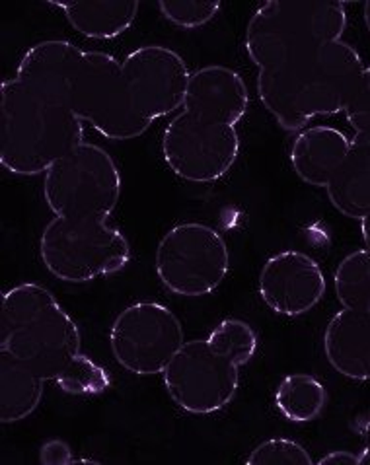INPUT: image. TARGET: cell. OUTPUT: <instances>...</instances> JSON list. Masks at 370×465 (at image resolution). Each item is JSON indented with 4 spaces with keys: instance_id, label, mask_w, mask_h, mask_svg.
<instances>
[{
    "instance_id": "1",
    "label": "cell",
    "mask_w": 370,
    "mask_h": 465,
    "mask_svg": "<svg viewBox=\"0 0 370 465\" xmlns=\"http://www.w3.org/2000/svg\"><path fill=\"white\" fill-rule=\"evenodd\" d=\"M0 351L65 393L100 395L112 384L105 368L82 352L76 322L44 284L22 282L3 294Z\"/></svg>"
},
{
    "instance_id": "2",
    "label": "cell",
    "mask_w": 370,
    "mask_h": 465,
    "mask_svg": "<svg viewBox=\"0 0 370 465\" xmlns=\"http://www.w3.org/2000/svg\"><path fill=\"white\" fill-rule=\"evenodd\" d=\"M365 63L345 41H334L257 73V95L285 131H303L314 117L345 112Z\"/></svg>"
},
{
    "instance_id": "3",
    "label": "cell",
    "mask_w": 370,
    "mask_h": 465,
    "mask_svg": "<svg viewBox=\"0 0 370 465\" xmlns=\"http://www.w3.org/2000/svg\"><path fill=\"white\" fill-rule=\"evenodd\" d=\"M257 351V335L250 323L228 318L207 339L187 341L162 372L170 400L191 415L223 411L236 398L240 368Z\"/></svg>"
},
{
    "instance_id": "4",
    "label": "cell",
    "mask_w": 370,
    "mask_h": 465,
    "mask_svg": "<svg viewBox=\"0 0 370 465\" xmlns=\"http://www.w3.org/2000/svg\"><path fill=\"white\" fill-rule=\"evenodd\" d=\"M85 143V123L71 107L27 88L18 78L0 86V163L14 175L47 173Z\"/></svg>"
},
{
    "instance_id": "5",
    "label": "cell",
    "mask_w": 370,
    "mask_h": 465,
    "mask_svg": "<svg viewBox=\"0 0 370 465\" xmlns=\"http://www.w3.org/2000/svg\"><path fill=\"white\" fill-rule=\"evenodd\" d=\"M347 27L344 3H281L257 6L245 27L244 47L250 61L264 68L277 66L300 53L341 41Z\"/></svg>"
},
{
    "instance_id": "6",
    "label": "cell",
    "mask_w": 370,
    "mask_h": 465,
    "mask_svg": "<svg viewBox=\"0 0 370 465\" xmlns=\"http://www.w3.org/2000/svg\"><path fill=\"white\" fill-rule=\"evenodd\" d=\"M39 255L55 279L82 284L125 269L131 245L107 218L55 216L41 232Z\"/></svg>"
},
{
    "instance_id": "7",
    "label": "cell",
    "mask_w": 370,
    "mask_h": 465,
    "mask_svg": "<svg viewBox=\"0 0 370 465\" xmlns=\"http://www.w3.org/2000/svg\"><path fill=\"white\" fill-rule=\"evenodd\" d=\"M121 187V172L112 154L85 141L49 168L44 199L55 216L109 218Z\"/></svg>"
},
{
    "instance_id": "8",
    "label": "cell",
    "mask_w": 370,
    "mask_h": 465,
    "mask_svg": "<svg viewBox=\"0 0 370 465\" xmlns=\"http://www.w3.org/2000/svg\"><path fill=\"white\" fill-rule=\"evenodd\" d=\"M156 275L164 289L185 298L215 292L230 271V250L221 232L205 223L170 228L156 245Z\"/></svg>"
},
{
    "instance_id": "9",
    "label": "cell",
    "mask_w": 370,
    "mask_h": 465,
    "mask_svg": "<svg viewBox=\"0 0 370 465\" xmlns=\"http://www.w3.org/2000/svg\"><path fill=\"white\" fill-rule=\"evenodd\" d=\"M68 107L109 141L136 139L153 125L136 112L123 63L102 51H85Z\"/></svg>"
},
{
    "instance_id": "10",
    "label": "cell",
    "mask_w": 370,
    "mask_h": 465,
    "mask_svg": "<svg viewBox=\"0 0 370 465\" xmlns=\"http://www.w3.org/2000/svg\"><path fill=\"white\" fill-rule=\"evenodd\" d=\"M184 343L182 322L158 302H135L119 312L109 327L115 362L136 376L162 374Z\"/></svg>"
},
{
    "instance_id": "11",
    "label": "cell",
    "mask_w": 370,
    "mask_h": 465,
    "mask_svg": "<svg viewBox=\"0 0 370 465\" xmlns=\"http://www.w3.org/2000/svg\"><path fill=\"white\" fill-rule=\"evenodd\" d=\"M162 156L185 182L211 183L225 177L240 154L236 127L184 112L162 133Z\"/></svg>"
},
{
    "instance_id": "12",
    "label": "cell",
    "mask_w": 370,
    "mask_h": 465,
    "mask_svg": "<svg viewBox=\"0 0 370 465\" xmlns=\"http://www.w3.org/2000/svg\"><path fill=\"white\" fill-rule=\"evenodd\" d=\"M123 74L136 112L148 123L185 104L191 73L180 53L164 45H143L123 61Z\"/></svg>"
},
{
    "instance_id": "13",
    "label": "cell",
    "mask_w": 370,
    "mask_h": 465,
    "mask_svg": "<svg viewBox=\"0 0 370 465\" xmlns=\"http://www.w3.org/2000/svg\"><path fill=\"white\" fill-rule=\"evenodd\" d=\"M324 294V271L305 252L285 250L271 255L259 272V296L277 316H305L320 304Z\"/></svg>"
},
{
    "instance_id": "14",
    "label": "cell",
    "mask_w": 370,
    "mask_h": 465,
    "mask_svg": "<svg viewBox=\"0 0 370 465\" xmlns=\"http://www.w3.org/2000/svg\"><path fill=\"white\" fill-rule=\"evenodd\" d=\"M82 57H85V51L71 41H39L22 54L14 78L49 100L68 105Z\"/></svg>"
},
{
    "instance_id": "15",
    "label": "cell",
    "mask_w": 370,
    "mask_h": 465,
    "mask_svg": "<svg viewBox=\"0 0 370 465\" xmlns=\"http://www.w3.org/2000/svg\"><path fill=\"white\" fill-rule=\"evenodd\" d=\"M184 109L203 119L236 127L250 109L248 86L228 66H203L189 78Z\"/></svg>"
},
{
    "instance_id": "16",
    "label": "cell",
    "mask_w": 370,
    "mask_h": 465,
    "mask_svg": "<svg viewBox=\"0 0 370 465\" xmlns=\"http://www.w3.org/2000/svg\"><path fill=\"white\" fill-rule=\"evenodd\" d=\"M324 352L337 374L370 381V312H337L325 327Z\"/></svg>"
},
{
    "instance_id": "17",
    "label": "cell",
    "mask_w": 370,
    "mask_h": 465,
    "mask_svg": "<svg viewBox=\"0 0 370 465\" xmlns=\"http://www.w3.org/2000/svg\"><path fill=\"white\" fill-rule=\"evenodd\" d=\"M349 136L335 127L316 125L298 133L291 148L295 173L312 187H327L349 154Z\"/></svg>"
},
{
    "instance_id": "18",
    "label": "cell",
    "mask_w": 370,
    "mask_h": 465,
    "mask_svg": "<svg viewBox=\"0 0 370 465\" xmlns=\"http://www.w3.org/2000/svg\"><path fill=\"white\" fill-rule=\"evenodd\" d=\"M325 191L330 203L347 218L361 221L370 211V136H355L344 166Z\"/></svg>"
},
{
    "instance_id": "19",
    "label": "cell",
    "mask_w": 370,
    "mask_h": 465,
    "mask_svg": "<svg viewBox=\"0 0 370 465\" xmlns=\"http://www.w3.org/2000/svg\"><path fill=\"white\" fill-rule=\"evenodd\" d=\"M45 380L14 354L0 351V420L5 425L30 417L41 403Z\"/></svg>"
},
{
    "instance_id": "20",
    "label": "cell",
    "mask_w": 370,
    "mask_h": 465,
    "mask_svg": "<svg viewBox=\"0 0 370 465\" xmlns=\"http://www.w3.org/2000/svg\"><path fill=\"white\" fill-rule=\"evenodd\" d=\"M65 12L75 30L88 39H114L125 34L139 16L141 5L127 3H51Z\"/></svg>"
},
{
    "instance_id": "21",
    "label": "cell",
    "mask_w": 370,
    "mask_h": 465,
    "mask_svg": "<svg viewBox=\"0 0 370 465\" xmlns=\"http://www.w3.org/2000/svg\"><path fill=\"white\" fill-rule=\"evenodd\" d=\"M277 411L295 425L316 420L327 407V390L308 374H289L275 390Z\"/></svg>"
},
{
    "instance_id": "22",
    "label": "cell",
    "mask_w": 370,
    "mask_h": 465,
    "mask_svg": "<svg viewBox=\"0 0 370 465\" xmlns=\"http://www.w3.org/2000/svg\"><path fill=\"white\" fill-rule=\"evenodd\" d=\"M334 286L341 306L370 312V252L355 250L341 259Z\"/></svg>"
},
{
    "instance_id": "23",
    "label": "cell",
    "mask_w": 370,
    "mask_h": 465,
    "mask_svg": "<svg viewBox=\"0 0 370 465\" xmlns=\"http://www.w3.org/2000/svg\"><path fill=\"white\" fill-rule=\"evenodd\" d=\"M158 10L170 24L184 30H197L207 25L221 12V3H203V0H164Z\"/></svg>"
},
{
    "instance_id": "24",
    "label": "cell",
    "mask_w": 370,
    "mask_h": 465,
    "mask_svg": "<svg viewBox=\"0 0 370 465\" xmlns=\"http://www.w3.org/2000/svg\"><path fill=\"white\" fill-rule=\"evenodd\" d=\"M314 463L308 450L291 439H269L257 444L245 465H310Z\"/></svg>"
},
{
    "instance_id": "25",
    "label": "cell",
    "mask_w": 370,
    "mask_h": 465,
    "mask_svg": "<svg viewBox=\"0 0 370 465\" xmlns=\"http://www.w3.org/2000/svg\"><path fill=\"white\" fill-rule=\"evenodd\" d=\"M345 117L355 136H370V66H365L359 84L345 107Z\"/></svg>"
},
{
    "instance_id": "26",
    "label": "cell",
    "mask_w": 370,
    "mask_h": 465,
    "mask_svg": "<svg viewBox=\"0 0 370 465\" xmlns=\"http://www.w3.org/2000/svg\"><path fill=\"white\" fill-rule=\"evenodd\" d=\"M41 461L44 463H76L73 458L71 448H68L63 440H49L41 448Z\"/></svg>"
},
{
    "instance_id": "27",
    "label": "cell",
    "mask_w": 370,
    "mask_h": 465,
    "mask_svg": "<svg viewBox=\"0 0 370 465\" xmlns=\"http://www.w3.org/2000/svg\"><path fill=\"white\" fill-rule=\"evenodd\" d=\"M320 465H359L357 452H347V450H334L322 460H318Z\"/></svg>"
},
{
    "instance_id": "28",
    "label": "cell",
    "mask_w": 370,
    "mask_h": 465,
    "mask_svg": "<svg viewBox=\"0 0 370 465\" xmlns=\"http://www.w3.org/2000/svg\"><path fill=\"white\" fill-rule=\"evenodd\" d=\"M361 234H363V242L366 245V250L370 252V211L361 218Z\"/></svg>"
},
{
    "instance_id": "29",
    "label": "cell",
    "mask_w": 370,
    "mask_h": 465,
    "mask_svg": "<svg viewBox=\"0 0 370 465\" xmlns=\"http://www.w3.org/2000/svg\"><path fill=\"white\" fill-rule=\"evenodd\" d=\"M359 465H370V446H365L361 452H357Z\"/></svg>"
},
{
    "instance_id": "30",
    "label": "cell",
    "mask_w": 370,
    "mask_h": 465,
    "mask_svg": "<svg viewBox=\"0 0 370 465\" xmlns=\"http://www.w3.org/2000/svg\"><path fill=\"white\" fill-rule=\"evenodd\" d=\"M365 24H366L368 34H370V3L365 5Z\"/></svg>"
}]
</instances>
